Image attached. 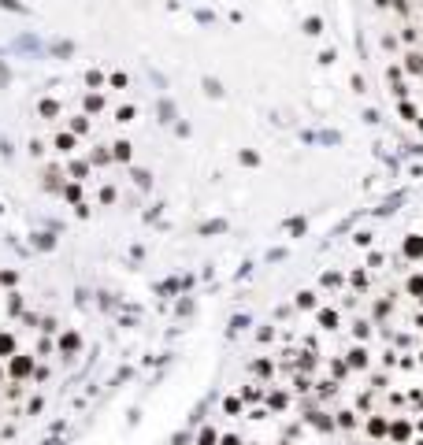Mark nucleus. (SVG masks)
<instances>
[{"instance_id": "nucleus-1", "label": "nucleus", "mask_w": 423, "mask_h": 445, "mask_svg": "<svg viewBox=\"0 0 423 445\" xmlns=\"http://www.w3.org/2000/svg\"><path fill=\"white\" fill-rule=\"evenodd\" d=\"M397 15V30H412L423 41V0H386Z\"/></svg>"}]
</instances>
